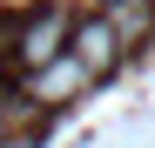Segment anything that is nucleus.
Wrapping results in <instances>:
<instances>
[{
    "instance_id": "6",
    "label": "nucleus",
    "mask_w": 155,
    "mask_h": 148,
    "mask_svg": "<svg viewBox=\"0 0 155 148\" xmlns=\"http://www.w3.org/2000/svg\"><path fill=\"white\" fill-rule=\"evenodd\" d=\"M148 7H155V0H148Z\"/></svg>"
},
{
    "instance_id": "3",
    "label": "nucleus",
    "mask_w": 155,
    "mask_h": 148,
    "mask_svg": "<svg viewBox=\"0 0 155 148\" xmlns=\"http://www.w3.org/2000/svg\"><path fill=\"white\" fill-rule=\"evenodd\" d=\"M81 88H88V74H81V61H74V54H61V61H47V67L27 74V94H34V101H47V108L68 101V94H81Z\"/></svg>"
},
{
    "instance_id": "2",
    "label": "nucleus",
    "mask_w": 155,
    "mask_h": 148,
    "mask_svg": "<svg viewBox=\"0 0 155 148\" xmlns=\"http://www.w3.org/2000/svg\"><path fill=\"white\" fill-rule=\"evenodd\" d=\"M68 54L81 61V74H88V81H101V74H115V61H121V40L101 27V14H88V20H74Z\"/></svg>"
},
{
    "instance_id": "4",
    "label": "nucleus",
    "mask_w": 155,
    "mask_h": 148,
    "mask_svg": "<svg viewBox=\"0 0 155 148\" xmlns=\"http://www.w3.org/2000/svg\"><path fill=\"white\" fill-rule=\"evenodd\" d=\"M101 27H108L121 40V54H128V47H142L155 34V7H148V0H108V7H101Z\"/></svg>"
},
{
    "instance_id": "1",
    "label": "nucleus",
    "mask_w": 155,
    "mask_h": 148,
    "mask_svg": "<svg viewBox=\"0 0 155 148\" xmlns=\"http://www.w3.org/2000/svg\"><path fill=\"white\" fill-rule=\"evenodd\" d=\"M68 34H74V14H68V7H41L27 27L14 34V54H20V67L34 74V67H47V61H61V54H68Z\"/></svg>"
},
{
    "instance_id": "5",
    "label": "nucleus",
    "mask_w": 155,
    "mask_h": 148,
    "mask_svg": "<svg viewBox=\"0 0 155 148\" xmlns=\"http://www.w3.org/2000/svg\"><path fill=\"white\" fill-rule=\"evenodd\" d=\"M0 88H7V67H0Z\"/></svg>"
}]
</instances>
